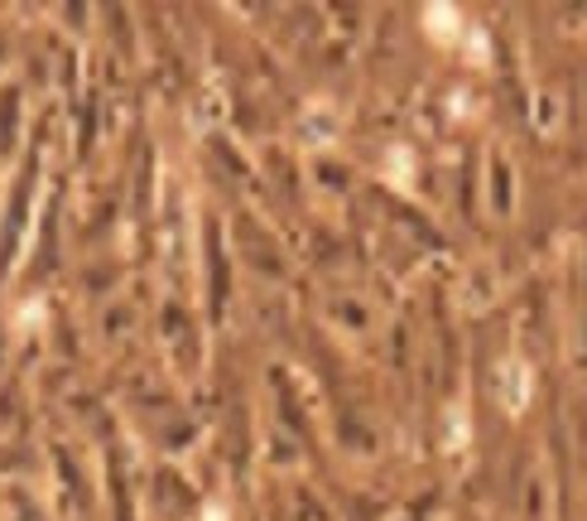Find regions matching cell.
Masks as SVG:
<instances>
[{
    "label": "cell",
    "mask_w": 587,
    "mask_h": 521,
    "mask_svg": "<svg viewBox=\"0 0 587 521\" xmlns=\"http://www.w3.org/2000/svg\"><path fill=\"white\" fill-rule=\"evenodd\" d=\"M424 16L433 20V24H429V34L439 39V44H453V39H457V10H453V6H449V10H443V6H429Z\"/></svg>",
    "instance_id": "cell-1"
}]
</instances>
